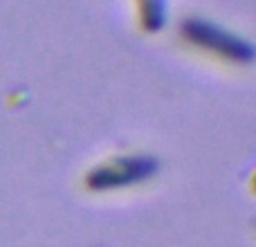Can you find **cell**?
<instances>
[{"mask_svg": "<svg viewBox=\"0 0 256 247\" xmlns=\"http://www.w3.org/2000/svg\"><path fill=\"white\" fill-rule=\"evenodd\" d=\"M182 34L191 43L198 45V48H204L209 52L220 54V56H227V58H234V61H248L252 56L250 45H245L240 38L218 30V27L209 25V22L189 20L186 25H182Z\"/></svg>", "mask_w": 256, "mask_h": 247, "instance_id": "1", "label": "cell"}, {"mask_svg": "<svg viewBox=\"0 0 256 247\" xmlns=\"http://www.w3.org/2000/svg\"><path fill=\"white\" fill-rule=\"evenodd\" d=\"M153 173V162L146 158H122L110 164H104L102 168L90 173V186L106 189V186L132 184Z\"/></svg>", "mask_w": 256, "mask_h": 247, "instance_id": "2", "label": "cell"}, {"mask_svg": "<svg viewBox=\"0 0 256 247\" xmlns=\"http://www.w3.org/2000/svg\"><path fill=\"white\" fill-rule=\"evenodd\" d=\"M140 18L146 30H160L164 22V0H137Z\"/></svg>", "mask_w": 256, "mask_h": 247, "instance_id": "3", "label": "cell"}]
</instances>
